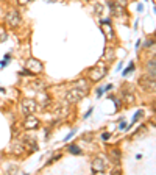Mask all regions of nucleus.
Masks as SVG:
<instances>
[{
    "instance_id": "f257e3e1",
    "label": "nucleus",
    "mask_w": 156,
    "mask_h": 175,
    "mask_svg": "<svg viewBox=\"0 0 156 175\" xmlns=\"http://www.w3.org/2000/svg\"><path fill=\"white\" fill-rule=\"evenodd\" d=\"M106 72H108L106 66L101 63V64H97V66L91 67V69L88 70V75H89L91 81H100V80L106 75Z\"/></svg>"
},
{
    "instance_id": "f03ea898",
    "label": "nucleus",
    "mask_w": 156,
    "mask_h": 175,
    "mask_svg": "<svg viewBox=\"0 0 156 175\" xmlns=\"http://www.w3.org/2000/svg\"><path fill=\"white\" fill-rule=\"evenodd\" d=\"M86 92H88V89H83V88H76V86H73L70 91H67V94H66V100L69 103H76V102H80V100L86 95Z\"/></svg>"
},
{
    "instance_id": "7ed1b4c3",
    "label": "nucleus",
    "mask_w": 156,
    "mask_h": 175,
    "mask_svg": "<svg viewBox=\"0 0 156 175\" xmlns=\"http://www.w3.org/2000/svg\"><path fill=\"white\" fill-rule=\"evenodd\" d=\"M36 110H38V103H36L35 98H23V100H22V103H20V111H22L25 116L33 114Z\"/></svg>"
},
{
    "instance_id": "20e7f679",
    "label": "nucleus",
    "mask_w": 156,
    "mask_h": 175,
    "mask_svg": "<svg viewBox=\"0 0 156 175\" xmlns=\"http://www.w3.org/2000/svg\"><path fill=\"white\" fill-rule=\"evenodd\" d=\"M5 22L10 25V27H19V25L22 23V17H20L17 10H10L5 16Z\"/></svg>"
},
{
    "instance_id": "39448f33",
    "label": "nucleus",
    "mask_w": 156,
    "mask_h": 175,
    "mask_svg": "<svg viewBox=\"0 0 156 175\" xmlns=\"http://www.w3.org/2000/svg\"><path fill=\"white\" fill-rule=\"evenodd\" d=\"M139 86L144 91H154V78L147 73V75H144V77L139 78Z\"/></svg>"
},
{
    "instance_id": "423d86ee",
    "label": "nucleus",
    "mask_w": 156,
    "mask_h": 175,
    "mask_svg": "<svg viewBox=\"0 0 156 175\" xmlns=\"http://www.w3.org/2000/svg\"><path fill=\"white\" fill-rule=\"evenodd\" d=\"M91 169H92L94 173H101V172H105V170H106V163H105V160H103L101 156L94 158Z\"/></svg>"
},
{
    "instance_id": "0eeeda50",
    "label": "nucleus",
    "mask_w": 156,
    "mask_h": 175,
    "mask_svg": "<svg viewBox=\"0 0 156 175\" xmlns=\"http://www.w3.org/2000/svg\"><path fill=\"white\" fill-rule=\"evenodd\" d=\"M22 125H23L25 130H35V128L39 127V120H38V117H35L33 114H28L27 117H25V120H23Z\"/></svg>"
},
{
    "instance_id": "6e6552de",
    "label": "nucleus",
    "mask_w": 156,
    "mask_h": 175,
    "mask_svg": "<svg viewBox=\"0 0 156 175\" xmlns=\"http://www.w3.org/2000/svg\"><path fill=\"white\" fill-rule=\"evenodd\" d=\"M27 69L35 75V73H39V72H42V64L38 61V60H35V58H30L28 61H27Z\"/></svg>"
},
{
    "instance_id": "1a4fd4ad",
    "label": "nucleus",
    "mask_w": 156,
    "mask_h": 175,
    "mask_svg": "<svg viewBox=\"0 0 156 175\" xmlns=\"http://www.w3.org/2000/svg\"><path fill=\"white\" fill-rule=\"evenodd\" d=\"M101 31L105 33L106 39H113L114 38V31H113V27H111V22L108 19L101 22Z\"/></svg>"
},
{
    "instance_id": "9d476101",
    "label": "nucleus",
    "mask_w": 156,
    "mask_h": 175,
    "mask_svg": "<svg viewBox=\"0 0 156 175\" xmlns=\"http://www.w3.org/2000/svg\"><path fill=\"white\" fill-rule=\"evenodd\" d=\"M23 144H25V145H28L31 150H38V142H36V139L31 138V136H28V135H25V136H23Z\"/></svg>"
},
{
    "instance_id": "9b49d317",
    "label": "nucleus",
    "mask_w": 156,
    "mask_h": 175,
    "mask_svg": "<svg viewBox=\"0 0 156 175\" xmlns=\"http://www.w3.org/2000/svg\"><path fill=\"white\" fill-rule=\"evenodd\" d=\"M120 150L119 148H111L109 150V158H111V161L114 163V164H119L120 163Z\"/></svg>"
},
{
    "instance_id": "f8f14e48",
    "label": "nucleus",
    "mask_w": 156,
    "mask_h": 175,
    "mask_svg": "<svg viewBox=\"0 0 156 175\" xmlns=\"http://www.w3.org/2000/svg\"><path fill=\"white\" fill-rule=\"evenodd\" d=\"M11 153H14V155H22V153H23V145L19 144V142L11 144Z\"/></svg>"
},
{
    "instance_id": "ddd939ff",
    "label": "nucleus",
    "mask_w": 156,
    "mask_h": 175,
    "mask_svg": "<svg viewBox=\"0 0 156 175\" xmlns=\"http://www.w3.org/2000/svg\"><path fill=\"white\" fill-rule=\"evenodd\" d=\"M122 92H123V97H125L123 100H126V102H128L129 105L134 103V94H133V92H128V91H125V89H123Z\"/></svg>"
},
{
    "instance_id": "4468645a",
    "label": "nucleus",
    "mask_w": 156,
    "mask_h": 175,
    "mask_svg": "<svg viewBox=\"0 0 156 175\" xmlns=\"http://www.w3.org/2000/svg\"><path fill=\"white\" fill-rule=\"evenodd\" d=\"M113 58H114V50H113L111 47H106L105 55H103V60H105V61H109V60H113Z\"/></svg>"
},
{
    "instance_id": "2eb2a0df",
    "label": "nucleus",
    "mask_w": 156,
    "mask_h": 175,
    "mask_svg": "<svg viewBox=\"0 0 156 175\" xmlns=\"http://www.w3.org/2000/svg\"><path fill=\"white\" fill-rule=\"evenodd\" d=\"M69 152L75 153V155H81V148L78 145H75V144H72V145H69Z\"/></svg>"
},
{
    "instance_id": "dca6fc26",
    "label": "nucleus",
    "mask_w": 156,
    "mask_h": 175,
    "mask_svg": "<svg viewBox=\"0 0 156 175\" xmlns=\"http://www.w3.org/2000/svg\"><path fill=\"white\" fill-rule=\"evenodd\" d=\"M133 70H134V63H131V64H129V66H128V67H126V69L123 70V73H122V75H123V77H125V75H128V73H131Z\"/></svg>"
},
{
    "instance_id": "f3484780",
    "label": "nucleus",
    "mask_w": 156,
    "mask_h": 175,
    "mask_svg": "<svg viewBox=\"0 0 156 175\" xmlns=\"http://www.w3.org/2000/svg\"><path fill=\"white\" fill-rule=\"evenodd\" d=\"M95 13H97V14H101V13H103V5H98V3H97V5H95Z\"/></svg>"
},
{
    "instance_id": "a211bd4d",
    "label": "nucleus",
    "mask_w": 156,
    "mask_h": 175,
    "mask_svg": "<svg viewBox=\"0 0 156 175\" xmlns=\"http://www.w3.org/2000/svg\"><path fill=\"white\" fill-rule=\"evenodd\" d=\"M60 158H61V155H55L53 158H50V160H48V164H50V163H55V161L60 160Z\"/></svg>"
},
{
    "instance_id": "6ab92c4d",
    "label": "nucleus",
    "mask_w": 156,
    "mask_h": 175,
    "mask_svg": "<svg viewBox=\"0 0 156 175\" xmlns=\"http://www.w3.org/2000/svg\"><path fill=\"white\" fill-rule=\"evenodd\" d=\"M109 138H111V135H109V133H103V135H101V139H103V141H108Z\"/></svg>"
},
{
    "instance_id": "aec40b11",
    "label": "nucleus",
    "mask_w": 156,
    "mask_h": 175,
    "mask_svg": "<svg viewBox=\"0 0 156 175\" xmlns=\"http://www.w3.org/2000/svg\"><path fill=\"white\" fill-rule=\"evenodd\" d=\"M17 2H19L20 5H27V3H30V2H33V0H17Z\"/></svg>"
},
{
    "instance_id": "412c9836",
    "label": "nucleus",
    "mask_w": 156,
    "mask_h": 175,
    "mask_svg": "<svg viewBox=\"0 0 156 175\" xmlns=\"http://www.w3.org/2000/svg\"><path fill=\"white\" fill-rule=\"evenodd\" d=\"M141 116H142V111H139V113H136V114H134V119H133V122H136V120H138V119H139Z\"/></svg>"
},
{
    "instance_id": "4be33fe9",
    "label": "nucleus",
    "mask_w": 156,
    "mask_h": 175,
    "mask_svg": "<svg viewBox=\"0 0 156 175\" xmlns=\"http://www.w3.org/2000/svg\"><path fill=\"white\" fill-rule=\"evenodd\" d=\"M123 128H126V125H125V122H122V123H120V130H123Z\"/></svg>"
},
{
    "instance_id": "5701e85b",
    "label": "nucleus",
    "mask_w": 156,
    "mask_h": 175,
    "mask_svg": "<svg viewBox=\"0 0 156 175\" xmlns=\"http://www.w3.org/2000/svg\"><path fill=\"white\" fill-rule=\"evenodd\" d=\"M151 44H153V42H151V41H147V42H145V47H150V45H151Z\"/></svg>"
},
{
    "instance_id": "b1692460",
    "label": "nucleus",
    "mask_w": 156,
    "mask_h": 175,
    "mask_svg": "<svg viewBox=\"0 0 156 175\" xmlns=\"http://www.w3.org/2000/svg\"><path fill=\"white\" fill-rule=\"evenodd\" d=\"M97 94H98V95H101V94H103V89H100V88H98V89H97Z\"/></svg>"
},
{
    "instance_id": "393cba45",
    "label": "nucleus",
    "mask_w": 156,
    "mask_h": 175,
    "mask_svg": "<svg viewBox=\"0 0 156 175\" xmlns=\"http://www.w3.org/2000/svg\"><path fill=\"white\" fill-rule=\"evenodd\" d=\"M45 2H56V0H45Z\"/></svg>"
}]
</instances>
